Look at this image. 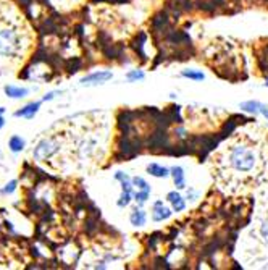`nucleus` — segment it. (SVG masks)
Segmentation results:
<instances>
[{
	"label": "nucleus",
	"instance_id": "2",
	"mask_svg": "<svg viewBox=\"0 0 268 270\" xmlns=\"http://www.w3.org/2000/svg\"><path fill=\"white\" fill-rule=\"evenodd\" d=\"M18 50H20L18 34L13 30L0 31V55H2V57H13Z\"/></svg>",
	"mask_w": 268,
	"mask_h": 270
},
{
	"label": "nucleus",
	"instance_id": "23",
	"mask_svg": "<svg viewBox=\"0 0 268 270\" xmlns=\"http://www.w3.org/2000/svg\"><path fill=\"white\" fill-rule=\"evenodd\" d=\"M265 86H266V88H268V78H266V79H265Z\"/></svg>",
	"mask_w": 268,
	"mask_h": 270
},
{
	"label": "nucleus",
	"instance_id": "18",
	"mask_svg": "<svg viewBox=\"0 0 268 270\" xmlns=\"http://www.w3.org/2000/svg\"><path fill=\"white\" fill-rule=\"evenodd\" d=\"M132 198L138 202V206H142V204H146L147 199L150 198V191H136L132 194Z\"/></svg>",
	"mask_w": 268,
	"mask_h": 270
},
{
	"label": "nucleus",
	"instance_id": "11",
	"mask_svg": "<svg viewBox=\"0 0 268 270\" xmlns=\"http://www.w3.org/2000/svg\"><path fill=\"white\" fill-rule=\"evenodd\" d=\"M146 170L150 176H155V178H167V176L171 175L170 169H167V167L160 165V164H149Z\"/></svg>",
	"mask_w": 268,
	"mask_h": 270
},
{
	"label": "nucleus",
	"instance_id": "15",
	"mask_svg": "<svg viewBox=\"0 0 268 270\" xmlns=\"http://www.w3.org/2000/svg\"><path fill=\"white\" fill-rule=\"evenodd\" d=\"M132 184H134V188H136L138 191H152L150 190V184L142 178V176H134L132 178Z\"/></svg>",
	"mask_w": 268,
	"mask_h": 270
},
{
	"label": "nucleus",
	"instance_id": "10",
	"mask_svg": "<svg viewBox=\"0 0 268 270\" xmlns=\"http://www.w3.org/2000/svg\"><path fill=\"white\" fill-rule=\"evenodd\" d=\"M26 147V139L20 134H13L8 139V149L13 152V154H20L21 151H24Z\"/></svg>",
	"mask_w": 268,
	"mask_h": 270
},
{
	"label": "nucleus",
	"instance_id": "1",
	"mask_svg": "<svg viewBox=\"0 0 268 270\" xmlns=\"http://www.w3.org/2000/svg\"><path fill=\"white\" fill-rule=\"evenodd\" d=\"M229 165L239 173H249L255 169L257 160H258V154L255 149L251 146H236L231 149L229 152Z\"/></svg>",
	"mask_w": 268,
	"mask_h": 270
},
{
	"label": "nucleus",
	"instance_id": "19",
	"mask_svg": "<svg viewBox=\"0 0 268 270\" xmlns=\"http://www.w3.org/2000/svg\"><path fill=\"white\" fill-rule=\"evenodd\" d=\"M18 181L16 180H12V181H8L2 190H0V193L4 194V196H8V194H13L15 191H16V188H18Z\"/></svg>",
	"mask_w": 268,
	"mask_h": 270
},
{
	"label": "nucleus",
	"instance_id": "16",
	"mask_svg": "<svg viewBox=\"0 0 268 270\" xmlns=\"http://www.w3.org/2000/svg\"><path fill=\"white\" fill-rule=\"evenodd\" d=\"M144 78H146V73L142 71V70H131V71H128V74H126V79H128L129 83L142 81Z\"/></svg>",
	"mask_w": 268,
	"mask_h": 270
},
{
	"label": "nucleus",
	"instance_id": "13",
	"mask_svg": "<svg viewBox=\"0 0 268 270\" xmlns=\"http://www.w3.org/2000/svg\"><path fill=\"white\" fill-rule=\"evenodd\" d=\"M241 107L244 112H249V114H260V107H262V102L258 100H247V102H243Z\"/></svg>",
	"mask_w": 268,
	"mask_h": 270
},
{
	"label": "nucleus",
	"instance_id": "22",
	"mask_svg": "<svg viewBox=\"0 0 268 270\" xmlns=\"http://www.w3.org/2000/svg\"><path fill=\"white\" fill-rule=\"evenodd\" d=\"M260 115H263L268 120V104H262L260 107Z\"/></svg>",
	"mask_w": 268,
	"mask_h": 270
},
{
	"label": "nucleus",
	"instance_id": "12",
	"mask_svg": "<svg viewBox=\"0 0 268 270\" xmlns=\"http://www.w3.org/2000/svg\"><path fill=\"white\" fill-rule=\"evenodd\" d=\"M129 222H131V225H134V227H144L146 222H147L146 212L142 209H139V207L132 209L131 215H129Z\"/></svg>",
	"mask_w": 268,
	"mask_h": 270
},
{
	"label": "nucleus",
	"instance_id": "20",
	"mask_svg": "<svg viewBox=\"0 0 268 270\" xmlns=\"http://www.w3.org/2000/svg\"><path fill=\"white\" fill-rule=\"evenodd\" d=\"M260 236L263 238L265 243H268V219L263 222V225L260 227Z\"/></svg>",
	"mask_w": 268,
	"mask_h": 270
},
{
	"label": "nucleus",
	"instance_id": "21",
	"mask_svg": "<svg viewBox=\"0 0 268 270\" xmlns=\"http://www.w3.org/2000/svg\"><path fill=\"white\" fill-rule=\"evenodd\" d=\"M5 107H0V129L5 126Z\"/></svg>",
	"mask_w": 268,
	"mask_h": 270
},
{
	"label": "nucleus",
	"instance_id": "8",
	"mask_svg": "<svg viewBox=\"0 0 268 270\" xmlns=\"http://www.w3.org/2000/svg\"><path fill=\"white\" fill-rule=\"evenodd\" d=\"M171 172V178L175 181V186L178 190H184L186 188V176H184V169L179 165H175L170 169Z\"/></svg>",
	"mask_w": 268,
	"mask_h": 270
},
{
	"label": "nucleus",
	"instance_id": "17",
	"mask_svg": "<svg viewBox=\"0 0 268 270\" xmlns=\"http://www.w3.org/2000/svg\"><path fill=\"white\" fill-rule=\"evenodd\" d=\"M132 194H134V193L121 191V196H120V199H118V202H117V204H118V207H121V209H123V207H128V206H129V202L134 199V198H132Z\"/></svg>",
	"mask_w": 268,
	"mask_h": 270
},
{
	"label": "nucleus",
	"instance_id": "5",
	"mask_svg": "<svg viewBox=\"0 0 268 270\" xmlns=\"http://www.w3.org/2000/svg\"><path fill=\"white\" fill-rule=\"evenodd\" d=\"M175 210L167 207L164 201H157L154 202V206H152V220L154 222H164V220H168L171 217V213Z\"/></svg>",
	"mask_w": 268,
	"mask_h": 270
},
{
	"label": "nucleus",
	"instance_id": "3",
	"mask_svg": "<svg viewBox=\"0 0 268 270\" xmlns=\"http://www.w3.org/2000/svg\"><path fill=\"white\" fill-rule=\"evenodd\" d=\"M59 151H60V144L57 143L55 139H42L33 151V157L36 160L44 162L47 159H50V157L55 155Z\"/></svg>",
	"mask_w": 268,
	"mask_h": 270
},
{
	"label": "nucleus",
	"instance_id": "4",
	"mask_svg": "<svg viewBox=\"0 0 268 270\" xmlns=\"http://www.w3.org/2000/svg\"><path fill=\"white\" fill-rule=\"evenodd\" d=\"M113 78V73L109 70H100V71H94L88 76H84L81 79V85L83 86H95V85H103V83H107L109 79Z\"/></svg>",
	"mask_w": 268,
	"mask_h": 270
},
{
	"label": "nucleus",
	"instance_id": "6",
	"mask_svg": "<svg viewBox=\"0 0 268 270\" xmlns=\"http://www.w3.org/2000/svg\"><path fill=\"white\" fill-rule=\"evenodd\" d=\"M42 100H36V102H30V104H26L24 107H21L20 110L15 112V117L16 118H26V120H33L37 112L41 109Z\"/></svg>",
	"mask_w": 268,
	"mask_h": 270
},
{
	"label": "nucleus",
	"instance_id": "14",
	"mask_svg": "<svg viewBox=\"0 0 268 270\" xmlns=\"http://www.w3.org/2000/svg\"><path fill=\"white\" fill-rule=\"evenodd\" d=\"M181 74H183L184 78H189V79H194V81H202L205 78V74L202 71H199V70H183L181 71Z\"/></svg>",
	"mask_w": 268,
	"mask_h": 270
},
{
	"label": "nucleus",
	"instance_id": "9",
	"mask_svg": "<svg viewBox=\"0 0 268 270\" xmlns=\"http://www.w3.org/2000/svg\"><path fill=\"white\" fill-rule=\"evenodd\" d=\"M4 92L7 94V97H10V99H24L28 94H30V89H28V88H21V86L8 85V86L4 88Z\"/></svg>",
	"mask_w": 268,
	"mask_h": 270
},
{
	"label": "nucleus",
	"instance_id": "7",
	"mask_svg": "<svg viewBox=\"0 0 268 270\" xmlns=\"http://www.w3.org/2000/svg\"><path fill=\"white\" fill-rule=\"evenodd\" d=\"M167 201L170 202L171 209H173L175 212H183L186 209V201L178 191H170L167 194Z\"/></svg>",
	"mask_w": 268,
	"mask_h": 270
}]
</instances>
